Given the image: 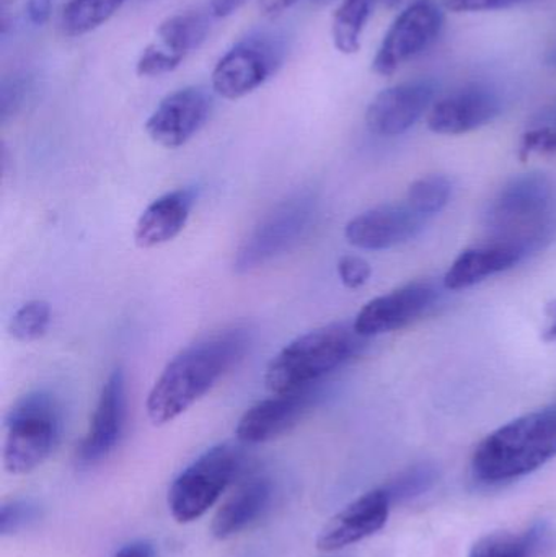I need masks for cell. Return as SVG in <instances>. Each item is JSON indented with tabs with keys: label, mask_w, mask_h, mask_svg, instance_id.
Here are the masks:
<instances>
[{
	"label": "cell",
	"mask_w": 556,
	"mask_h": 557,
	"mask_svg": "<svg viewBox=\"0 0 556 557\" xmlns=\"http://www.w3.org/2000/svg\"><path fill=\"white\" fill-rule=\"evenodd\" d=\"M250 343L247 327L234 326L180 350L166 363L147 396L150 422L165 425L188 411L245 359Z\"/></svg>",
	"instance_id": "cell-1"
},
{
	"label": "cell",
	"mask_w": 556,
	"mask_h": 557,
	"mask_svg": "<svg viewBox=\"0 0 556 557\" xmlns=\"http://www.w3.org/2000/svg\"><path fill=\"white\" fill-rule=\"evenodd\" d=\"M486 240L522 257L547 250L556 238V185L544 173L516 176L490 201L483 214Z\"/></svg>",
	"instance_id": "cell-2"
},
{
	"label": "cell",
	"mask_w": 556,
	"mask_h": 557,
	"mask_svg": "<svg viewBox=\"0 0 556 557\" xmlns=\"http://www.w3.org/2000/svg\"><path fill=\"white\" fill-rule=\"evenodd\" d=\"M556 457V403L486 435L472 457L477 483L499 486L534 473Z\"/></svg>",
	"instance_id": "cell-3"
},
{
	"label": "cell",
	"mask_w": 556,
	"mask_h": 557,
	"mask_svg": "<svg viewBox=\"0 0 556 557\" xmlns=\"http://www.w3.org/2000/svg\"><path fill=\"white\" fill-rule=\"evenodd\" d=\"M366 337L348 323L317 327L291 341L268 363L264 385L273 395L316 388L365 346Z\"/></svg>",
	"instance_id": "cell-4"
},
{
	"label": "cell",
	"mask_w": 556,
	"mask_h": 557,
	"mask_svg": "<svg viewBox=\"0 0 556 557\" xmlns=\"http://www.w3.org/2000/svg\"><path fill=\"white\" fill-rule=\"evenodd\" d=\"M3 425V468L10 474L32 473L58 447L62 432L61 406L51 393H28L13 403Z\"/></svg>",
	"instance_id": "cell-5"
},
{
	"label": "cell",
	"mask_w": 556,
	"mask_h": 557,
	"mask_svg": "<svg viewBox=\"0 0 556 557\" xmlns=\"http://www.w3.org/2000/svg\"><path fill=\"white\" fill-rule=\"evenodd\" d=\"M244 465L238 445L219 444L209 448L176 476L169 491V509L178 523L201 519L231 486Z\"/></svg>",
	"instance_id": "cell-6"
},
{
	"label": "cell",
	"mask_w": 556,
	"mask_h": 557,
	"mask_svg": "<svg viewBox=\"0 0 556 557\" xmlns=\"http://www.w3.org/2000/svg\"><path fill=\"white\" fill-rule=\"evenodd\" d=\"M316 215V198L307 193L291 196L274 206L242 242L235 255V273H251L293 250L312 231Z\"/></svg>",
	"instance_id": "cell-7"
},
{
	"label": "cell",
	"mask_w": 556,
	"mask_h": 557,
	"mask_svg": "<svg viewBox=\"0 0 556 557\" xmlns=\"http://www.w3.org/2000/svg\"><path fill=\"white\" fill-rule=\"evenodd\" d=\"M281 36L258 33L234 46L212 71V88L225 100H238L267 84L286 59Z\"/></svg>",
	"instance_id": "cell-8"
},
{
	"label": "cell",
	"mask_w": 556,
	"mask_h": 557,
	"mask_svg": "<svg viewBox=\"0 0 556 557\" xmlns=\"http://www.w3.org/2000/svg\"><path fill=\"white\" fill-rule=\"evenodd\" d=\"M444 13L434 0H417L395 18L382 39L372 69L375 74H395L401 65L413 61L440 38Z\"/></svg>",
	"instance_id": "cell-9"
},
{
	"label": "cell",
	"mask_w": 556,
	"mask_h": 557,
	"mask_svg": "<svg viewBox=\"0 0 556 557\" xmlns=\"http://www.w3.org/2000/svg\"><path fill=\"white\" fill-rule=\"evenodd\" d=\"M126 375L123 369H114L101 386L90 428L75 451L78 467H95L116 450L126 428Z\"/></svg>",
	"instance_id": "cell-10"
},
{
	"label": "cell",
	"mask_w": 556,
	"mask_h": 557,
	"mask_svg": "<svg viewBox=\"0 0 556 557\" xmlns=\"http://www.w3.org/2000/svg\"><path fill=\"white\" fill-rule=\"evenodd\" d=\"M440 298V288L430 281H417L395 288L381 297L372 298L356 317V333L372 337L392 333L413 323L434 307Z\"/></svg>",
	"instance_id": "cell-11"
},
{
	"label": "cell",
	"mask_w": 556,
	"mask_h": 557,
	"mask_svg": "<svg viewBox=\"0 0 556 557\" xmlns=\"http://www.w3.org/2000/svg\"><path fill=\"white\" fill-rule=\"evenodd\" d=\"M212 98L202 87L166 95L146 123V133L165 149H178L193 139L211 116Z\"/></svg>",
	"instance_id": "cell-12"
},
{
	"label": "cell",
	"mask_w": 556,
	"mask_h": 557,
	"mask_svg": "<svg viewBox=\"0 0 556 557\" xmlns=\"http://www.w3.org/2000/svg\"><path fill=\"white\" fill-rule=\"evenodd\" d=\"M427 222L428 219L407 202L378 206L351 219L346 225L345 237L359 250H391L417 238Z\"/></svg>",
	"instance_id": "cell-13"
},
{
	"label": "cell",
	"mask_w": 556,
	"mask_h": 557,
	"mask_svg": "<svg viewBox=\"0 0 556 557\" xmlns=\"http://www.w3.org/2000/svg\"><path fill=\"white\" fill-rule=\"evenodd\" d=\"M502 111L499 91L492 85L479 82L466 85L434 103L428 126L436 134L460 136L492 123Z\"/></svg>",
	"instance_id": "cell-14"
},
{
	"label": "cell",
	"mask_w": 556,
	"mask_h": 557,
	"mask_svg": "<svg viewBox=\"0 0 556 557\" xmlns=\"http://www.w3.org/2000/svg\"><path fill=\"white\" fill-rule=\"evenodd\" d=\"M436 91V82L430 78H418L385 88L366 111L369 131L382 137L401 136L427 113Z\"/></svg>",
	"instance_id": "cell-15"
},
{
	"label": "cell",
	"mask_w": 556,
	"mask_h": 557,
	"mask_svg": "<svg viewBox=\"0 0 556 557\" xmlns=\"http://www.w3.org/2000/svg\"><path fill=\"white\" fill-rule=\"evenodd\" d=\"M316 398L317 389L312 388L261 399L244 412L235 428V435L242 444L248 445L274 441L302 421Z\"/></svg>",
	"instance_id": "cell-16"
},
{
	"label": "cell",
	"mask_w": 556,
	"mask_h": 557,
	"mask_svg": "<svg viewBox=\"0 0 556 557\" xmlns=\"http://www.w3.org/2000/svg\"><path fill=\"white\" fill-rule=\"evenodd\" d=\"M392 506L384 487L366 493L326 522L317 539V548L335 553L369 539L384 529Z\"/></svg>",
	"instance_id": "cell-17"
},
{
	"label": "cell",
	"mask_w": 556,
	"mask_h": 557,
	"mask_svg": "<svg viewBox=\"0 0 556 557\" xmlns=\"http://www.w3.org/2000/svg\"><path fill=\"white\" fill-rule=\"evenodd\" d=\"M195 206L193 189L165 193L144 209L134 228V240L139 248L160 247L178 237L185 228Z\"/></svg>",
	"instance_id": "cell-18"
},
{
	"label": "cell",
	"mask_w": 556,
	"mask_h": 557,
	"mask_svg": "<svg viewBox=\"0 0 556 557\" xmlns=\"http://www.w3.org/2000/svg\"><path fill=\"white\" fill-rule=\"evenodd\" d=\"M526 261L519 251L505 245L483 242L477 247L467 248L454 260L444 276L447 290H466L496 274L506 273Z\"/></svg>",
	"instance_id": "cell-19"
},
{
	"label": "cell",
	"mask_w": 556,
	"mask_h": 557,
	"mask_svg": "<svg viewBox=\"0 0 556 557\" xmlns=\"http://www.w3.org/2000/svg\"><path fill=\"white\" fill-rule=\"evenodd\" d=\"M271 503V483L264 478H251L219 507L211 523L214 539L228 540L257 522Z\"/></svg>",
	"instance_id": "cell-20"
},
{
	"label": "cell",
	"mask_w": 556,
	"mask_h": 557,
	"mask_svg": "<svg viewBox=\"0 0 556 557\" xmlns=\"http://www.w3.org/2000/svg\"><path fill=\"white\" fill-rule=\"evenodd\" d=\"M547 540L548 527L539 522L522 533H492L475 543L469 557H539Z\"/></svg>",
	"instance_id": "cell-21"
},
{
	"label": "cell",
	"mask_w": 556,
	"mask_h": 557,
	"mask_svg": "<svg viewBox=\"0 0 556 557\" xmlns=\"http://www.w3.org/2000/svg\"><path fill=\"white\" fill-rule=\"evenodd\" d=\"M211 29V20L208 13L191 10V12L176 13L160 23L157 36L160 45L175 54H191L208 38Z\"/></svg>",
	"instance_id": "cell-22"
},
{
	"label": "cell",
	"mask_w": 556,
	"mask_h": 557,
	"mask_svg": "<svg viewBox=\"0 0 556 557\" xmlns=\"http://www.w3.org/2000/svg\"><path fill=\"white\" fill-rule=\"evenodd\" d=\"M379 0H343L333 15V45L342 54H355L361 48L362 33Z\"/></svg>",
	"instance_id": "cell-23"
},
{
	"label": "cell",
	"mask_w": 556,
	"mask_h": 557,
	"mask_svg": "<svg viewBox=\"0 0 556 557\" xmlns=\"http://www.w3.org/2000/svg\"><path fill=\"white\" fill-rule=\"evenodd\" d=\"M127 0H67L62 7L61 28L67 36H84L104 25Z\"/></svg>",
	"instance_id": "cell-24"
},
{
	"label": "cell",
	"mask_w": 556,
	"mask_h": 557,
	"mask_svg": "<svg viewBox=\"0 0 556 557\" xmlns=\"http://www.w3.org/2000/svg\"><path fill=\"white\" fill-rule=\"evenodd\" d=\"M453 196V183L443 175H428L417 180L408 188L407 202L411 209L430 221L433 215L440 214Z\"/></svg>",
	"instance_id": "cell-25"
},
{
	"label": "cell",
	"mask_w": 556,
	"mask_h": 557,
	"mask_svg": "<svg viewBox=\"0 0 556 557\" xmlns=\"http://www.w3.org/2000/svg\"><path fill=\"white\" fill-rule=\"evenodd\" d=\"M51 307L45 300H29L10 318L9 331L20 343H35L48 333Z\"/></svg>",
	"instance_id": "cell-26"
},
{
	"label": "cell",
	"mask_w": 556,
	"mask_h": 557,
	"mask_svg": "<svg viewBox=\"0 0 556 557\" xmlns=\"http://www.w3.org/2000/svg\"><path fill=\"white\" fill-rule=\"evenodd\" d=\"M437 478H440V473L434 465L420 463L408 468L382 487L387 491L392 504L407 503V500L417 499L433 490Z\"/></svg>",
	"instance_id": "cell-27"
},
{
	"label": "cell",
	"mask_w": 556,
	"mask_h": 557,
	"mask_svg": "<svg viewBox=\"0 0 556 557\" xmlns=\"http://www.w3.org/2000/svg\"><path fill=\"white\" fill-rule=\"evenodd\" d=\"M35 88V81L28 72L5 75L0 84V121L15 117L28 103Z\"/></svg>",
	"instance_id": "cell-28"
},
{
	"label": "cell",
	"mask_w": 556,
	"mask_h": 557,
	"mask_svg": "<svg viewBox=\"0 0 556 557\" xmlns=\"http://www.w3.org/2000/svg\"><path fill=\"white\" fill-rule=\"evenodd\" d=\"M185 59V55L175 54L162 45H150L137 59L136 74L139 77H160L176 71Z\"/></svg>",
	"instance_id": "cell-29"
},
{
	"label": "cell",
	"mask_w": 556,
	"mask_h": 557,
	"mask_svg": "<svg viewBox=\"0 0 556 557\" xmlns=\"http://www.w3.org/2000/svg\"><path fill=\"white\" fill-rule=\"evenodd\" d=\"M39 507L32 500H12L0 509V535H13L35 522Z\"/></svg>",
	"instance_id": "cell-30"
},
{
	"label": "cell",
	"mask_w": 556,
	"mask_h": 557,
	"mask_svg": "<svg viewBox=\"0 0 556 557\" xmlns=\"http://www.w3.org/2000/svg\"><path fill=\"white\" fill-rule=\"evenodd\" d=\"M371 274V264L365 258L356 257V255H346V257L339 258L338 276L345 287L353 288V290L361 288L362 285L368 284Z\"/></svg>",
	"instance_id": "cell-31"
},
{
	"label": "cell",
	"mask_w": 556,
	"mask_h": 557,
	"mask_svg": "<svg viewBox=\"0 0 556 557\" xmlns=\"http://www.w3.org/2000/svg\"><path fill=\"white\" fill-rule=\"evenodd\" d=\"M532 153H556V123L554 127L534 129L522 137L519 156L526 160Z\"/></svg>",
	"instance_id": "cell-32"
},
{
	"label": "cell",
	"mask_w": 556,
	"mask_h": 557,
	"mask_svg": "<svg viewBox=\"0 0 556 557\" xmlns=\"http://www.w3.org/2000/svg\"><path fill=\"white\" fill-rule=\"evenodd\" d=\"M531 0H443V5L453 12H493L511 9Z\"/></svg>",
	"instance_id": "cell-33"
},
{
	"label": "cell",
	"mask_w": 556,
	"mask_h": 557,
	"mask_svg": "<svg viewBox=\"0 0 556 557\" xmlns=\"http://www.w3.org/2000/svg\"><path fill=\"white\" fill-rule=\"evenodd\" d=\"M52 0H28L26 2V12H28L29 22L35 26H42L51 16Z\"/></svg>",
	"instance_id": "cell-34"
},
{
	"label": "cell",
	"mask_w": 556,
	"mask_h": 557,
	"mask_svg": "<svg viewBox=\"0 0 556 557\" xmlns=\"http://www.w3.org/2000/svg\"><path fill=\"white\" fill-rule=\"evenodd\" d=\"M113 557H157V555L150 543L136 542L124 546Z\"/></svg>",
	"instance_id": "cell-35"
},
{
	"label": "cell",
	"mask_w": 556,
	"mask_h": 557,
	"mask_svg": "<svg viewBox=\"0 0 556 557\" xmlns=\"http://www.w3.org/2000/svg\"><path fill=\"white\" fill-rule=\"evenodd\" d=\"M247 0H211V15L215 18H225L237 12Z\"/></svg>",
	"instance_id": "cell-36"
},
{
	"label": "cell",
	"mask_w": 556,
	"mask_h": 557,
	"mask_svg": "<svg viewBox=\"0 0 556 557\" xmlns=\"http://www.w3.org/2000/svg\"><path fill=\"white\" fill-rule=\"evenodd\" d=\"M13 5L15 0H0V33L5 36L13 25Z\"/></svg>",
	"instance_id": "cell-37"
},
{
	"label": "cell",
	"mask_w": 556,
	"mask_h": 557,
	"mask_svg": "<svg viewBox=\"0 0 556 557\" xmlns=\"http://www.w3.org/2000/svg\"><path fill=\"white\" fill-rule=\"evenodd\" d=\"M299 2V0H264L263 2V13L264 15L276 16L281 15V13L289 10L294 3Z\"/></svg>",
	"instance_id": "cell-38"
},
{
	"label": "cell",
	"mask_w": 556,
	"mask_h": 557,
	"mask_svg": "<svg viewBox=\"0 0 556 557\" xmlns=\"http://www.w3.org/2000/svg\"><path fill=\"white\" fill-rule=\"evenodd\" d=\"M551 320V326H548L547 331H545L544 337L547 341H556V305H554V308H552Z\"/></svg>",
	"instance_id": "cell-39"
},
{
	"label": "cell",
	"mask_w": 556,
	"mask_h": 557,
	"mask_svg": "<svg viewBox=\"0 0 556 557\" xmlns=\"http://www.w3.org/2000/svg\"><path fill=\"white\" fill-rule=\"evenodd\" d=\"M310 3L317 7L329 5V3L335 2V0H309Z\"/></svg>",
	"instance_id": "cell-40"
}]
</instances>
